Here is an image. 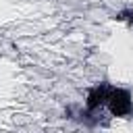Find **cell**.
<instances>
[{
  "label": "cell",
  "mask_w": 133,
  "mask_h": 133,
  "mask_svg": "<svg viewBox=\"0 0 133 133\" xmlns=\"http://www.w3.org/2000/svg\"><path fill=\"white\" fill-rule=\"evenodd\" d=\"M87 108L89 110L106 108L112 116H129L133 112V98L125 87L98 85V87L89 89Z\"/></svg>",
  "instance_id": "6da1fadb"
}]
</instances>
